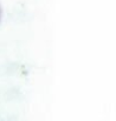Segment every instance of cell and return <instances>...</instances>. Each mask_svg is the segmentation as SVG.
<instances>
[{"mask_svg":"<svg viewBox=\"0 0 116 121\" xmlns=\"http://www.w3.org/2000/svg\"><path fill=\"white\" fill-rule=\"evenodd\" d=\"M0 18H1V7H0Z\"/></svg>","mask_w":116,"mask_h":121,"instance_id":"obj_1","label":"cell"}]
</instances>
